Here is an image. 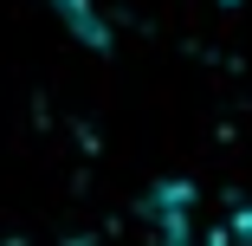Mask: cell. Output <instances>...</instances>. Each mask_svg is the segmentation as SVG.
I'll use <instances>...</instances> for the list:
<instances>
[{
    "mask_svg": "<svg viewBox=\"0 0 252 246\" xmlns=\"http://www.w3.org/2000/svg\"><path fill=\"white\" fill-rule=\"evenodd\" d=\"M149 220H156L162 246H233L226 220L200 201V188H188V181H168V188L149 194Z\"/></svg>",
    "mask_w": 252,
    "mask_h": 246,
    "instance_id": "1",
    "label": "cell"
}]
</instances>
